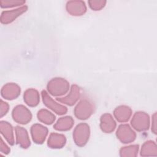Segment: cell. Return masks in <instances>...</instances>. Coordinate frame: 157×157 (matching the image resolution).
Here are the masks:
<instances>
[{
  "instance_id": "6da1fadb",
  "label": "cell",
  "mask_w": 157,
  "mask_h": 157,
  "mask_svg": "<svg viewBox=\"0 0 157 157\" xmlns=\"http://www.w3.org/2000/svg\"><path fill=\"white\" fill-rule=\"evenodd\" d=\"M69 88V84L63 78H54L47 85L48 92L55 96H62L66 94Z\"/></svg>"
},
{
  "instance_id": "7a4b0ae2",
  "label": "cell",
  "mask_w": 157,
  "mask_h": 157,
  "mask_svg": "<svg viewBox=\"0 0 157 157\" xmlns=\"http://www.w3.org/2000/svg\"><path fill=\"white\" fill-rule=\"evenodd\" d=\"M90 136V128L86 123L78 124L73 132V139L77 145L84 146L88 142Z\"/></svg>"
},
{
  "instance_id": "3957f363",
  "label": "cell",
  "mask_w": 157,
  "mask_h": 157,
  "mask_svg": "<svg viewBox=\"0 0 157 157\" xmlns=\"http://www.w3.org/2000/svg\"><path fill=\"white\" fill-rule=\"evenodd\" d=\"M94 111V107L91 102L85 99L82 100L75 107L74 113L75 117L80 120L88 118Z\"/></svg>"
},
{
  "instance_id": "277c9868",
  "label": "cell",
  "mask_w": 157,
  "mask_h": 157,
  "mask_svg": "<svg viewBox=\"0 0 157 157\" xmlns=\"http://www.w3.org/2000/svg\"><path fill=\"white\" fill-rule=\"evenodd\" d=\"M12 118L18 123L25 124L31 121L32 115L31 112L24 105H18L12 111Z\"/></svg>"
},
{
  "instance_id": "5b68a950",
  "label": "cell",
  "mask_w": 157,
  "mask_h": 157,
  "mask_svg": "<svg viewBox=\"0 0 157 157\" xmlns=\"http://www.w3.org/2000/svg\"><path fill=\"white\" fill-rule=\"evenodd\" d=\"M131 125L138 131L148 129L149 127L148 115L145 112H136L132 118Z\"/></svg>"
},
{
  "instance_id": "8992f818",
  "label": "cell",
  "mask_w": 157,
  "mask_h": 157,
  "mask_svg": "<svg viewBox=\"0 0 157 157\" xmlns=\"http://www.w3.org/2000/svg\"><path fill=\"white\" fill-rule=\"evenodd\" d=\"M117 138L124 144L130 143L136 139V133L128 124H121L119 126L117 131Z\"/></svg>"
},
{
  "instance_id": "52a82bcc",
  "label": "cell",
  "mask_w": 157,
  "mask_h": 157,
  "mask_svg": "<svg viewBox=\"0 0 157 157\" xmlns=\"http://www.w3.org/2000/svg\"><path fill=\"white\" fill-rule=\"evenodd\" d=\"M42 97L44 104L49 109H52L53 112L58 115H63L67 112V108L61 104H58L54 101L52 98L48 96V93L43 90L42 91Z\"/></svg>"
},
{
  "instance_id": "ba28073f",
  "label": "cell",
  "mask_w": 157,
  "mask_h": 157,
  "mask_svg": "<svg viewBox=\"0 0 157 157\" xmlns=\"http://www.w3.org/2000/svg\"><path fill=\"white\" fill-rule=\"evenodd\" d=\"M28 7L23 6L16 9L3 11L1 15V22L3 24H8L12 22L18 16L26 11Z\"/></svg>"
},
{
  "instance_id": "9c48e42d",
  "label": "cell",
  "mask_w": 157,
  "mask_h": 157,
  "mask_svg": "<svg viewBox=\"0 0 157 157\" xmlns=\"http://www.w3.org/2000/svg\"><path fill=\"white\" fill-rule=\"evenodd\" d=\"M31 132L33 141L38 144H42L48 133L46 127L39 124H35L31 126Z\"/></svg>"
},
{
  "instance_id": "30bf717a",
  "label": "cell",
  "mask_w": 157,
  "mask_h": 157,
  "mask_svg": "<svg viewBox=\"0 0 157 157\" xmlns=\"http://www.w3.org/2000/svg\"><path fill=\"white\" fill-rule=\"evenodd\" d=\"M1 94L6 99H14L20 94V88L13 83H8L2 88Z\"/></svg>"
},
{
  "instance_id": "8fae6325",
  "label": "cell",
  "mask_w": 157,
  "mask_h": 157,
  "mask_svg": "<svg viewBox=\"0 0 157 157\" xmlns=\"http://www.w3.org/2000/svg\"><path fill=\"white\" fill-rule=\"evenodd\" d=\"M16 135V142L21 148H27L30 145V140L28 136V132L23 127L16 126L15 128Z\"/></svg>"
},
{
  "instance_id": "7c38bea8",
  "label": "cell",
  "mask_w": 157,
  "mask_h": 157,
  "mask_svg": "<svg viewBox=\"0 0 157 157\" xmlns=\"http://www.w3.org/2000/svg\"><path fill=\"white\" fill-rule=\"evenodd\" d=\"M80 98V89L76 85L71 86V91L68 95L64 98H58L57 101L69 105H73Z\"/></svg>"
},
{
  "instance_id": "4fadbf2b",
  "label": "cell",
  "mask_w": 157,
  "mask_h": 157,
  "mask_svg": "<svg viewBox=\"0 0 157 157\" xmlns=\"http://www.w3.org/2000/svg\"><path fill=\"white\" fill-rule=\"evenodd\" d=\"M68 13L72 15H82L86 12V6L83 1H69L66 4Z\"/></svg>"
},
{
  "instance_id": "5bb4252c",
  "label": "cell",
  "mask_w": 157,
  "mask_h": 157,
  "mask_svg": "<svg viewBox=\"0 0 157 157\" xmlns=\"http://www.w3.org/2000/svg\"><path fill=\"white\" fill-rule=\"evenodd\" d=\"M101 129L106 133L113 131L116 127V123L113 118L109 113H105L101 117Z\"/></svg>"
},
{
  "instance_id": "9a60e30c",
  "label": "cell",
  "mask_w": 157,
  "mask_h": 157,
  "mask_svg": "<svg viewBox=\"0 0 157 157\" xmlns=\"http://www.w3.org/2000/svg\"><path fill=\"white\" fill-rule=\"evenodd\" d=\"M0 131L1 134L4 137L7 142L13 145L15 140L13 134L12 126L10 123L5 121H1L0 122Z\"/></svg>"
},
{
  "instance_id": "2e32d148",
  "label": "cell",
  "mask_w": 157,
  "mask_h": 157,
  "mask_svg": "<svg viewBox=\"0 0 157 157\" xmlns=\"http://www.w3.org/2000/svg\"><path fill=\"white\" fill-rule=\"evenodd\" d=\"M131 110L129 107L126 105H121L117 107L113 114L116 119L120 122H126L129 120L131 115Z\"/></svg>"
},
{
  "instance_id": "e0dca14e",
  "label": "cell",
  "mask_w": 157,
  "mask_h": 157,
  "mask_svg": "<svg viewBox=\"0 0 157 157\" xmlns=\"http://www.w3.org/2000/svg\"><path fill=\"white\" fill-rule=\"evenodd\" d=\"M66 144L65 136L63 134L52 133L48 139L47 145L52 148H60Z\"/></svg>"
},
{
  "instance_id": "ac0fdd59",
  "label": "cell",
  "mask_w": 157,
  "mask_h": 157,
  "mask_svg": "<svg viewBox=\"0 0 157 157\" xmlns=\"http://www.w3.org/2000/svg\"><path fill=\"white\" fill-rule=\"evenodd\" d=\"M39 94L34 89H28L24 94V101L29 106H36L39 102Z\"/></svg>"
},
{
  "instance_id": "d6986e66",
  "label": "cell",
  "mask_w": 157,
  "mask_h": 157,
  "mask_svg": "<svg viewBox=\"0 0 157 157\" xmlns=\"http://www.w3.org/2000/svg\"><path fill=\"white\" fill-rule=\"evenodd\" d=\"M74 122V121L71 117H61L58 120L53 127L58 131H67L72 128Z\"/></svg>"
},
{
  "instance_id": "ffe728a7",
  "label": "cell",
  "mask_w": 157,
  "mask_h": 157,
  "mask_svg": "<svg viewBox=\"0 0 157 157\" xmlns=\"http://www.w3.org/2000/svg\"><path fill=\"white\" fill-rule=\"evenodd\" d=\"M140 155L145 156H156V146L153 141H147L142 146Z\"/></svg>"
},
{
  "instance_id": "44dd1931",
  "label": "cell",
  "mask_w": 157,
  "mask_h": 157,
  "mask_svg": "<svg viewBox=\"0 0 157 157\" xmlns=\"http://www.w3.org/2000/svg\"><path fill=\"white\" fill-rule=\"evenodd\" d=\"M37 118L39 120L47 124H52L55 120V116L45 109H41L38 112Z\"/></svg>"
},
{
  "instance_id": "7402d4cb",
  "label": "cell",
  "mask_w": 157,
  "mask_h": 157,
  "mask_svg": "<svg viewBox=\"0 0 157 157\" xmlns=\"http://www.w3.org/2000/svg\"><path fill=\"white\" fill-rule=\"evenodd\" d=\"M139 150L138 145H133L121 148L120 151L121 156H136Z\"/></svg>"
},
{
  "instance_id": "603a6c76",
  "label": "cell",
  "mask_w": 157,
  "mask_h": 157,
  "mask_svg": "<svg viewBox=\"0 0 157 157\" xmlns=\"http://www.w3.org/2000/svg\"><path fill=\"white\" fill-rule=\"evenodd\" d=\"M25 1H17V0H1L0 6L2 8H8L12 7L15 6H18L23 4Z\"/></svg>"
},
{
  "instance_id": "cb8c5ba5",
  "label": "cell",
  "mask_w": 157,
  "mask_h": 157,
  "mask_svg": "<svg viewBox=\"0 0 157 157\" xmlns=\"http://www.w3.org/2000/svg\"><path fill=\"white\" fill-rule=\"evenodd\" d=\"M106 1H90L88 2L90 7L94 10H99L105 6Z\"/></svg>"
},
{
  "instance_id": "d4e9b609",
  "label": "cell",
  "mask_w": 157,
  "mask_h": 157,
  "mask_svg": "<svg viewBox=\"0 0 157 157\" xmlns=\"http://www.w3.org/2000/svg\"><path fill=\"white\" fill-rule=\"evenodd\" d=\"M0 114L1 118H2L4 115H5L9 110V105L7 102H4L2 99L1 100V105H0Z\"/></svg>"
},
{
  "instance_id": "484cf974",
  "label": "cell",
  "mask_w": 157,
  "mask_h": 157,
  "mask_svg": "<svg viewBox=\"0 0 157 157\" xmlns=\"http://www.w3.org/2000/svg\"><path fill=\"white\" fill-rule=\"evenodd\" d=\"M0 150L1 152L4 153V154H8L10 151V149L9 148V147L6 144V143L3 141L2 138L1 137V144H0Z\"/></svg>"
},
{
  "instance_id": "4316f807",
  "label": "cell",
  "mask_w": 157,
  "mask_h": 157,
  "mask_svg": "<svg viewBox=\"0 0 157 157\" xmlns=\"http://www.w3.org/2000/svg\"><path fill=\"white\" fill-rule=\"evenodd\" d=\"M155 119H156V113H155L154 114V117H153V125L151 126V130L153 131V132L155 133V134H156V126H155V124H156V120H155Z\"/></svg>"
}]
</instances>
